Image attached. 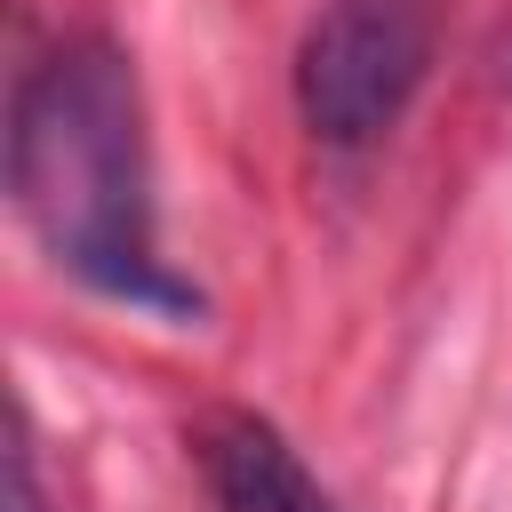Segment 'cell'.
Masks as SVG:
<instances>
[{
  "label": "cell",
  "instance_id": "4",
  "mask_svg": "<svg viewBox=\"0 0 512 512\" xmlns=\"http://www.w3.org/2000/svg\"><path fill=\"white\" fill-rule=\"evenodd\" d=\"M8 512H40V488H32V456H16V496H8Z\"/></svg>",
  "mask_w": 512,
  "mask_h": 512
},
{
  "label": "cell",
  "instance_id": "3",
  "mask_svg": "<svg viewBox=\"0 0 512 512\" xmlns=\"http://www.w3.org/2000/svg\"><path fill=\"white\" fill-rule=\"evenodd\" d=\"M192 472L208 512H344L320 472L296 456V440L256 408H216L192 432Z\"/></svg>",
  "mask_w": 512,
  "mask_h": 512
},
{
  "label": "cell",
  "instance_id": "1",
  "mask_svg": "<svg viewBox=\"0 0 512 512\" xmlns=\"http://www.w3.org/2000/svg\"><path fill=\"white\" fill-rule=\"evenodd\" d=\"M8 192L24 232L96 296L136 312H200L160 256L144 96L112 40L72 32L16 72L8 96Z\"/></svg>",
  "mask_w": 512,
  "mask_h": 512
},
{
  "label": "cell",
  "instance_id": "2",
  "mask_svg": "<svg viewBox=\"0 0 512 512\" xmlns=\"http://www.w3.org/2000/svg\"><path fill=\"white\" fill-rule=\"evenodd\" d=\"M432 0H320L296 40V120L320 152H376L424 72H432Z\"/></svg>",
  "mask_w": 512,
  "mask_h": 512
}]
</instances>
